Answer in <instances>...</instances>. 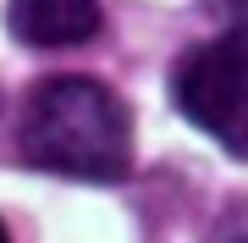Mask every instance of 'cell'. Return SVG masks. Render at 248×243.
<instances>
[{
    "label": "cell",
    "mask_w": 248,
    "mask_h": 243,
    "mask_svg": "<svg viewBox=\"0 0 248 243\" xmlns=\"http://www.w3.org/2000/svg\"><path fill=\"white\" fill-rule=\"evenodd\" d=\"M17 149L28 166L78 182H122L133 171V111L99 78H45L22 105Z\"/></svg>",
    "instance_id": "cell-1"
},
{
    "label": "cell",
    "mask_w": 248,
    "mask_h": 243,
    "mask_svg": "<svg viewBox=\"0 0 248 243\" xmlns=\"http://www.w3.org/2000/svg\"><path fill=\"white\" fill-rule=\"evenodd\" d=\"M171 99L199 133L248 161V28L204 39L171 66Z\"/></svg>",
    "instance_id": "cell-2"
},
{
    "label": "cell",
    "mask_w": 248,
    "mask_h": 243,
    "mask_svg": "<svg viewBox=\"0 0 248 243\" xmlns=\"http://www.w3.org/2000/svg\"><path fill=\"white\" fill-rule=\"evenodd\" d=\"M105 22L99 0H6V28L17 45L33 50H66L89 45Z\"/></svg>",
    "instance_id": "cell-3"
},
{
    "label": "cell",
    "mask_w": 248,
    "mask_h": 243,
    "mask_svg": "<svg viewBox=\"0 0 248 243\" xmlns=\"http://www.w3.org/2000/svg\"><path fill=\"white\" fill-rule=\"evenodd\" d=\"M204 243H248V199H237V205H226L221 216H215L210 238Z\"/></svg>",
    "instance_id": "cell-4"
},
{
    "label": "cell",
    "mask_w": 248,
    "mask_h": 243,
    "mask_svg": "<svg viewBox=\"0 0 248 243\" xmlns=\"http://www.w3.org/2000/svg\"><path fill=\"white\" fill-rule=\"evenodd\" d=\"M0 243H11V232H6V221H0Z\"/></svg>",
    "instance_id": "cell-5"
}]
</instances>
